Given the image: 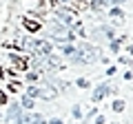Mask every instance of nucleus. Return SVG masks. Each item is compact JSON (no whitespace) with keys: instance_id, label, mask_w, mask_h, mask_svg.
Masks as SVG:
<instances>
[{"instance_id":"nucleus-5","label":"nucleus","mask_w":133,"mask_h":124,"mask_svg":"<svg viewBox=\"0 0 133 124\" xmlns=\"http://www.w3.org/2000/svg\"><path fill=\"white\" fill-rule=\"evenodd\" d=\"M107 93H111V89H109V86H107V84H100L98 89L93 91V95H91V98H93V102H100V100H102V98L107 95Z\"/></svg>"},{"instance_id":"nucleus-3","label":"nucleus","mask_w":133,"mask_h":124,"mask_svg":"<svg viewBox=\"0 0 133 124\" xmlns=\"http://www.w3.org/2000/svg\"><path fill=\"white\" fill-rule=\"evenodd\" d=\"M38 89H40L38 98H42V100H56V98H58V89H56V86H51V84L38 86Z\"/></svg>"},{"instance_id":"nucleus-9","label":"nucleus","mask_w":133,"mask_h":124,"mask_svg":"<svg viewBox=\"0 0 133 124\" xmlns=\"http://www.w3.org/2000/svg\"><path fill=\"white\" fill-rule=\"evenodd\" d=\"M62 53H64V56H69V58H71L73 53H76V47H73V44H64V47H62Z\"/></svg>"},{"instance_id":"nucleus-11","label":"nucleus","mask_w":133,"mask_h":124,"mask_svg":"<svg viewBox=\"0 0 133 124\" xmlns=\"http://www.w3.org/2000/svg\"><path fill=\"white\" fill-rule=\"evenodd\" d=\"M111 18H113V20H115V18H122V11H120L118 7H115V9H111Z\"/></svg>"},{"instance_id":"nucleus-2","label":"nucleus","mask_w":133,"mask_h":124,"mask_svg":"<svg viewBox=\"0 0 133 124\" xmlns=\"http://www.w3.org/2000/svg\"><path fill=\"white\" fill-rule=\"evenodd\" d=\"M29 49H31L36 56H40V58H47V56L53 53V47H51L49 40H31V42H29Z\"/></svg>"},{"instance_id":"nucleus-15","label":"nucleus","mask_w":133,"mask_h":124,"mask_svg":"<svg viewBox=\"0 0 133 124\" xmlns=\"http://www.w3.org/2000/svg\"><path fill=\"white\" fill-rule=\"evenodd\" d=\"M95 124H104V118H102V115H98V120H95Z\"/></svg>"},{"instance_id":"nucleus-6","label":"nucleus","mask_w":133,"mask_h":124,"mask_svg":"<svg viewBox=\"0 0 133 124\" xmlns=\"http://www.w3.org/2000/svg\"><path fill=\"white\" fill-rule=\"evenodd\" d=\"M20 106H22L24 111H31V109H33V98L22 95V100H20Z\"/></svg>"},{"instance_id":"nucleus-4","label":"nucleus","mask_w":133,"mask_h":124,"mask_svg":"<svg viewBox=\"0 0 133 124\" xmlns=\"http://www.w3.org/2000/svg\"><path fill=\"white\" fill-rule=\"evenodd\" d=\"M22 111H24V109L20 106V102H11L9 109H7V122H9V120H11V122H16V120L22 115Z\"/></svg>"},{"instance_id":"nucleus-12","label":"nucleus","mask_w":133,"mask_h":124,"mask_svg":"<svg viewBox=\"0 0 133 124\" xmlns=\"http://www.w3.org/2000/svg\"><path fill=\"white\" fill-rule=\"evenodd\" d=\"M71 113H73V118H76V120H80V118H82V111H80V106H73V111H71Z\"/></svg>"},{"instance_id":"nucleus-1","label":"nucleus","mask_w":133,"mask_h":124,"mask_svg":"<svg viewBox=\"0 0 133 124\" xmlns=\"http://www.w3.org/2000/svg\"><path fill=\"white\" fill-rule=\"evenodd\" d=\"M71 60L80 62V64H89V62L100 60V56H98V49L95 47H91V44H87V42H80V47L76 49V53L71 56Z\"/></svg>"},{"instance_id":"nucleus-8","label":"nucleus","mask_w":133,"mask_h":124,"mask_svg":"<svg viewBox=\"0 0 133 124\" xmlns=\"http://www.w3.org/2000/svg\"><path fill=\"white\" fill-rule=\"evenodd\" d=\"M38 93H40L38 86H27V93H24V95H29V98H38Z\"/></svg>"},{"instance_id":"nucleus-13","label":"nucleus","mask_w":133,"mask_h":124,"mask_svg":"<svg viewBox=\"0 0 133 124\" xmlns=\"http://www.w3.org/2000/svg\"><path fill=\"white\" fill-rule=\"evenodd\" d=\"M111 49H113V51L118 53V49H120V42H111Z\"/></svg>"},{"instance_id":"nucleus-16","label":"nucleus","mask_w":133,"mask_h":124,"mask_svg":"<svg viewBox=\"0 0 133 124\" xmlns=\"http://www.w3.org/2000/svg\"><path fill=\"white\" fill-rule=\"evenodd\" d=\"M49 124H62V120H58V118H53V120H51V122H49Z\"/></svg>"},{"instance_id":"nucleus-14","label":"nucleus","mask_w":133,"mask_h":124,"mask_svg":"<svg viewBox=\"0 0 133 124\" xmlns=\"http://www.w3.org/2000/svg\"><path fill=\"white\" fill-rule=\"evenodd\" d=\"M122 0H107V5H120Z\"/></svg>"},{"instance_id":"nucleus-7","label":"nucleus","mask_w":133,"mask_h":124,"mask_svg":"<svg viewBox=\"0 0 133 124\" xmlns=\"http://www.w3.org/2000/svg\"><path fill=\"white\" fill-rule=\"evenodd\" d=\"M104 5H107V0H91V9H95V11H102Z\"/></svg>"},{"instance_id":"nucleus-10","label":"nucleus","mask_w":133,"mask_h":124,"mask_svg":"<svg viewBox=\"0 0 133 124\" xmlns=\"http://www.w3.org/2000/svg\"><path fill=\"white\" fill-rule=\"evenodd\" d=\"M111 109H113V111H122V109H124V102H122V100H115Z\"/></svg>"}]
</instances>
